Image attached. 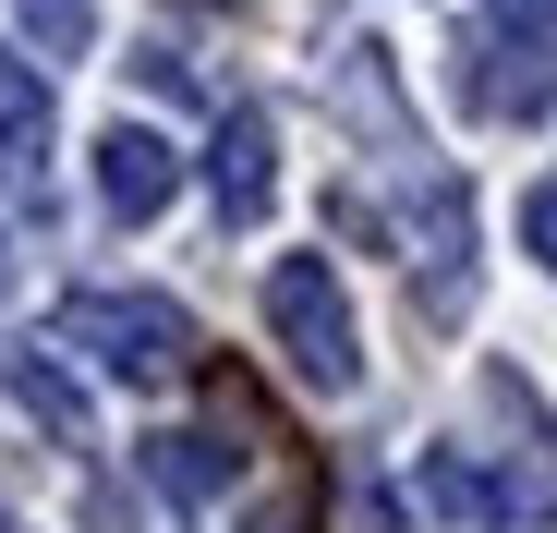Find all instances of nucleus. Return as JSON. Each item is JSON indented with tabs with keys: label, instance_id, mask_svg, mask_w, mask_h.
I'll list each match as a JSON object with an SVG mask.
<instances>
[{
	"label": "nucleus",
	"instance_id": "obj_7",
	"mask_svg": "<svg viewBox=\"0 0 557 533\" xmlns=\"http://www.w3.org/2000/svg\"><path fill=\"white\" fill-rule=\"evenodd\" d=\"M37 158H49V73L25 49H0V170L25 183Z\"/></svg>",
	"mask_w": 557,
	"mask_h": 533
},
{
	"label": "nucleus",
	"instance_id": "obj_11",
	"mask_svg": "<svg viewBox=\"0 0 557 533\" xmlns=\"http://www.w3.org/2000/svg\"><path fill=\"white\" fill-rule=\"evenodd\" d=\"M412 497H424L436 521H497V497H485V473L460 461V449H424V473H412Z\"/></svg>",
	"mask_w": 557,
	"mask_h": 533
},
{
	"label": "nucleus",
	"instance_id": "obj_12",
	"mask_svg": "<svg viewBox=\"0 0 557 533\" xmlns=\"http://www.w3.org/2000/svg\"><path fill=\"white\" fill-rule=\"evenodd\" d=\"M521 255H533L545 280H557V170H545V183L521 195Z\"/></svg>",
	"mask_w": 557,
	"mask_h": 533
},
{
	"label": "nucleus",
	"instance_id": "obj_8",
	"mask_svg": "<svg viewBox=\"0 0 557 533\" xmlns=\"http://www.w3.org/2000/svg\"><path fill=\"white\" fill-rule=\"evenodd\" d=\"M0 376H13V400H25V412L61 436V449H98V412H85V388L49 364V351H0Z\"/></svg>",
	"mask_w": 557,
	"mask_h": 533
},
{
	"label": "nucleus",
	"instance_id": "obj_5",
	"mask_svg": "<svg viewBox=\"0 0 557 533\" xmlns=\"http://www.w3.org/2000/svg\"><path fill=\"white\" fill-rule=\"evenodd\" d=\"M170 195H182V158H170V134L110 122V134H98V207H110V219H158Z\"/></svg>",
	"mask_w": 557,
	"mask_h": 533
},
{
	"label": "nucleus",
	"instance_id": "obj_6",
	"mask_svg": "<svg viewBox=\"0 0 557 533\" xmlns=\"http://www.w3.org/2000/svg\"><path fill=\"white\" fill-rule=\"evenodd\" d=\"M146 485L170 497V509H219L231 485H243V449H231V436H207V424H170V436H146Z\"/></svg>",
	"mask_w": 557,
	"mask_h": 533
},
{
	"label": "nucleus",
	"instance_id": "obj_1",
	"mask_svg": "<svg viewBox=\"0 0 557 533\" xmlns=\"http://www.w3.org/2000/svg\"><path fill=\"white\" fill-rule=\"evenodd\" d=\"M61 351H85L122 388H170V376H195V315L170 292H73L61 303Z\"/></svg>",
	"mask_w": 557,
	"mask_h": 533
},
{
	"label": "nucleus",
	"instance_id": "obj_3",
	"mask_svg": "<svg viewBox=\"0 0 557 533\" xmlns=\"http://www.w3.org/2000/svg\"><path fill=\"white\" fill-rule=\"evenodd\" d=\"M460 98H473L485 122H545V110H557V61H545L521 25H497V37L460 49Z\"/></svg>",
	"mask_w": 557,
	"mask_h": 533
},
{
	"label": "nucleus",
	"instance_id": "obj_15",
	"mask_svg": "<svg viewBox=\"0 0 557 533\" xmlns=\"http://www.w3.org/2000/svg\"><path fill=\"white\" fill-rule=\"evenodd\" d=\"M0 533H25V521H13V509H0Z\"/></svg>",
	"mask_w": 557,
	"mask_h": 533
},
{
	"label": "nucleus",
	"instance_id": "obj_13",
	"mask_svg": "<svg viewBox=\"0 0 557 533\" xmlns=\"http://www.w3.org/2000/svg\"><path fill=\"white\" fill-rule=\"evenodd\" d=\"M497 25H521V37H545V25H557V0H497Z\"/></svg>",
	"mask_w": 557,
	"mask_h": 533
},
{
	"label": "nucleus",
	"instance_id": "obj_2",
	"mask_svg": "<svg viewBox=\"0 0 557 533\" xmlns=\"http://www.w3.org/2000/svg\"><path fill=\"white\" fill-rule=\"evenodd\" d=\"M267 327L278 351H292V376L304 388H363V327H351V292H339V266L327 255H278L267 266Z\"/></svg>",
	"mask_w": 557,
	"mask_h": 533
},
{
	"label": "nucleus",
	"instance_id": "obj_4",
	"mask_svg": "<svg viewBox=\"0 0 557 533\" xmlns=\"http://www.w3.org/2000/svg\"><path fill=\"white\" fill-rule=\"evenodd\" d=\"M207 195H219V219H267V195H278V122L243 98V110H219V134H207Z\"/></svg>",
	"mask_w": 557,
	"mask_h": 533
},
{
	"label": "nucleus",
	"instance_id": "obj_10",
	"mask_svg": "<svg viewBox=\"0 0 557 533\" xmlns=\"http://www.w3.org/2000/svg\"><path fill=\"white\" fill-rule=\"evenodd\" d=\"M13 25H25L37 61H85L98 49V0H13Z\"/></svg>",
	"mask_w": 557,
	"mask_h": 533
},
{
	"label": "nucleus",
	"instance_id": "obj_14",
	"mask_svg": "<svg viewBox=\"0 0 557 533\" xmlns=\"http://www.w3.org/2000/svg\"><path fill=\"white\" fill-rule=\"evenodd\" d=\"M0 303H13V243H0Z\"/></svg>",
	"mask_w": 557,
	"mask_h": 533
},
{
	"label": "nucleus",
	"instance_id": "obj_9",
	"mask_svg": "<svg viewBox=\"0 0 557 533\" xmlns=\"http://www.w3.org/2000/svg\"><path fill=\"white\" fill-rule=\"evenodd\" d=\"M460 255H473V207H460V183H436L424 195V315H460Z\"/></svg>",
	"mask_w": 557,
	"mask_h": 533
},
{
	"label": "nucleus",
	"instance_id": "obj_16",
	"mask_svg": "<svg viewBox=\"0 0 557 533\" xmlns=\"http://www.w3.org/2000/svg\"><path fill=\"white\" fill-rule=\"evenodd\" d=\"M267 533H304V521H267Z\"/></svg>",
	"mask_w": 557,
	"mask_h": 533
}]
</instances>
